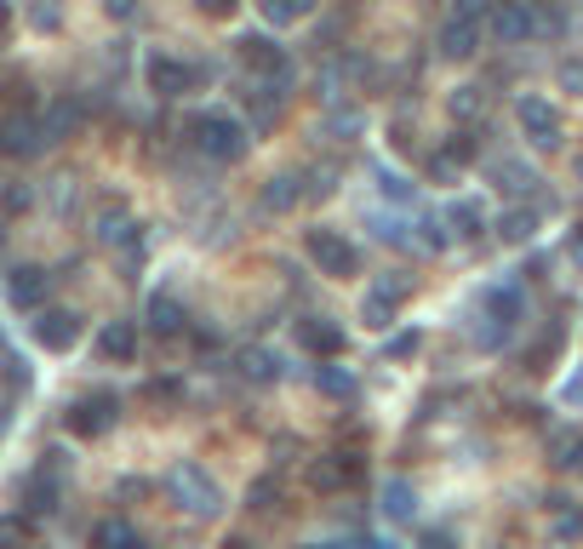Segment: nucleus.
Returning a JSON list of instances; mask_svg holds the SVG:
<instances>
[{
    "mask_svg": "<svg viewBox=\"0 0 583 549\" xmlns=\"http://www.w3.org/2000/svg\"><path fill=\"white\" fill-rule=\"evenodd\" d=\"M35 343L53 349V355L74 349V343H81V315H74V309H40L35 315Z\"/></svg>",
    "mask_w": 583,
    "mask_h": 549,
    "instance_id": "nucleus-10",
    "label": "nucleus"
},
{
    "mask_svg": "<svg viewBox=\"0 0 583 549\" xmlns=\"http://www.w3.org/2000/svg\"><path fill=\"white\" fill-rule=\"evenodd\" d=\"M235 366H241L246 384H275V378H281V355L264 349V343H246L241 355H235Z\"/></svg>",
    "mask_w": 583,
    "mask_h": 549,
    "instance_id": "nucleus-17",
    "label": "nucleus"
},
{
    "mask_svg": "<svg viewBox=\"0 0 583 549\" xmlns=\"http://www.w3.org/2000/svg\"><path fill=\"white\" fill-rule=\"evenodd\" d=\"M303 253L315 258L320 274H333V281H349L354 269H361V253L338 235V230H310V241H303Z\"/></svg>",
    "mask_w": 583,
    "mask_h": 549,
    "instance_id": "nucleus-7",
    "label": "nucleus"
},
{
    "mask_svg": "<svg viewBox=\"0 0 583 549\" xmlns=\"http://www.w3.org/2000/svg\"><path fill=\"white\" fill-rule=\"evenodd\" d=\"M166 487H172L177 504H184L189 515H200V521H212V515L223 510V487H218L200 464H177L172 476H166Z\"/></svg>",
    "mask_w": 583,
    "mask_h": 549,
    "instance_id": "nucleus-2",
    "label": "nucleus"
},
{
    "mask_svg": "<svg viewBox=\"0 0 583 549\" xmlns=\"http://www.w3.org/2000/svg\"><path fill=\"white\" fill-rule=\"evenodd\" d=\"M315 389L326 395V401H354V378L343 366H315Z\"/></svg>",
    "mask_w": 583,
    "mask_h": 549,
    "instance_id": "nucleus-26",
    "label": "nucleus"
},
{
    "mask_svg": "<svg viewBox=\"0 0 583 549\" xmlns=\"http://www.w3.org/2000/svg\"><path fill=\"white\" fill-rule=\"evenodd\" d=\"M189 138H195V149L207 161H241L246 149H252V132H246V120H235V115H223V109H207V115H195L189 120Z\"/></svg>",
    "mask_w": 583,
    "mask_h": 549,
    "instance_id": "nucleus-1",
    "label": "nucleus"
},
{
    "mask_svg": "<svg viewBox=\"0 0 583 549\" xmlns=\"http://www.w3.org/2000/svg\"><path fill=\"white\" fill-rule=\"evenodd\" d=\"M115 418H120V401L109 389H97V395H74L69 401V412H63V423L81 441H97V435H109L115 430Z\"/></svg>",
    "mask_w": 583,
    "mask_h": 549,
    "instance_id": "nucleus-4",
    "label": "nucleus"
},
{
    "mask_svg": "<svg viewBox=\"0 0 583 549\" xmlns=\"http://www.w3.org/2000/svg\"><path fill=\"white\" fill-rule=\"evenodd\" d=\"M418 241L429 246V253H441V246H446V230H441V218H435V212H429V218L418 223Z\"/></svg>",
    "mask_w": 583,
    "mask_h": 549,
    "instance_id": "nucleus-35",
    "label": "nucleus"
},
{
    "mask_svg": "<svg viewBox=\"0 0 583 549\" xmlns=\"http://www.w3.org/2000/svg\"><path fill=\"white\" fill-rule=\"evenodd\" d=\"M492 172H498V184L510 189V195H521V189H532V184H538V178H532V172H526L521 161H498Z\"/></svg>",
    "mask_w": 583,
    "mask_h": 549,
    "instance_id": "nucleus-29",
    "label": "nucleus"
},
{
    "mask_svg": "<svg viewBox=\"0 0 583 549\" xmlns=\"http://www.w3.org/2000/svg\"><path fill=\"white\" fill-rule=\"evenodd\" d=\"M97 355L104 361H132L138 355V320H109V327L97 332Z\"/></svg>",
    "mask_w": 583,
    "mask_h": 549,
    "instance_id": "nucleus-19",
    "label": "nucleus"
},
{
    "mask_svg": "<svg viewBox=\"0 0 583 549\" xmlns=\"http://www.w3.org/2000/svg\"><path fill=\"white\" fill-rule=\"evenodd\" d=\"M303 349H315V355H343V349H349V338H343V327H338V320L315 315V320H303Z\"/></svg>",
    "mask_w": 583,
    "mask_h": 549,
    "instance_id": "nucleus-20",
    "label": "nucleus"
},
{
    "mask_svg": "<svg viewBox=\"0 0 583 549\" xmlns=\"http://www.w3.org/2000/svg\"><path fill=\"white\" fill-rule=\"evenodd\" d=\"M555 74H561V86L572 97H583V58H561V69H555Z\"/></svg>",
    "mask_w": 583,
    "mask_h": 549,
    "instance_id": "nucleus-34",
    "label": "nucleus"
},
{
    "mask_svg": "<svg viewBox=\"0 0 583 549\" xmlns=\"http://www.w3.org/2000/svg\"><path fill=\"white\" fill-rule=\"evenodd\" d=\"M149 401L172 407V401H184V389H177V384H149Z\"/></svg>",
    "mask_w": 583,
    "mask_h": 549,
    "instance_id": "nucleus-37",
    "label": "nucleus"
},
{
    "mask_svg": "<svg viewBox=\"0 0 583 549\" xmlns=\"http://www.w3.org/2000/svg\"><path fill=\"white\" fill-rule=\"evenodd\" d=\"M515 120H521V132L538 143V149H561V115H555L544 97H521V104H515Z\"/></svg>",
    "mask_w": 583,
    "mask_h": 549,
    "instance_id": "nucleus-9",
    "label": "nucleus"
},
{
    "mask_svg": "<svg viewBox=\"0 0 583 549\" xmlns=\"http://www.w3.org/2000/svg\"><path fill=\"white\" fill-rule=\"evenodd\" d=\"M446 223H452L464 241H475L480 230H487V212H480V201H452V207H446Z\"/></svg>",
    "mask_w": 583,
    "mask_h": 549,
    "instance_id": "nucleus-25",
    "label": "nucleus"
},
{
    "mask_svg": "<svg viewBox=\"0 0 583 549\" xmlns=\"http://www.w3.org/2000/svg\"><path fill=\"white\" fill-rule=\"evenodd\" d=\"M435 46H441V58H452V63L475 58V52H480V17H458V12H452V17L441 23Z\"/></svg>",
    "mask_w": 583,
    "mask_h": 549,
    "instance_id": "nucleus-13",
    "label": "nucleus"
},
{
    "mask_svg": "<svg viewBox=\"0 0 583 549\" xmlns=\"http://www.w3.org/2000/svg\"><path fill=\"white\" fill-rule=\"evenodd\" d=\"M30 23H35L40 35L58 30V23H63V7H58V0H35V7H30Z\"/></svg>",
    "mask_w": 583,
    "mask_h": 549,
    "instance_id": "nucleus-32",
    "label": "nucleus"
},
{
    "mask_svg": "<svg viewBox=\"0 0 583 549\" xmlns=\"http://www.w3.org/2000/svg\"><path fill=\"white\" fill-rule=\"evenodd\" d=\"M480 109H487V97H480V86H458V92H452V115H458V120H475Z\"/></svg>",
    "mask_w": 583,
    "mask_h": 549,
    "instance_id": "nucleus-30",
    "label": "nucleus"
},
{
    "mask_svg": "<svg viewBox=\"0 0 583 549\" xmlns=\"http://www.w3.org/2000/svg\"><path fill=\"white\" fill-rule=\"evenodd\" d=\"M40 115L35 109H7L0 115V155H12V161H30L40 155Z\"/></svg>",
    "mask_w": 583,
    "mask_h": 549,
    "instance_id": "nucleus-8",
    "label": "nucleus"
},
{
    "mask_svg": "<svg viewBox=\"0 0 583 549\" xmlns=\"http://www.w3.org/2000/svg\"><path fill=\"white\" fill-rule=\"evenodd\" d=\"M200 81H207V63H184V58H172V52H149V92L189 97Z\"/></svg>",
    "mask_w": 583,
    "mask_h": 549,
    "instance_id": "nucleus-6",
    "label": "nucleus"
},
{
    "mask_svg": "<svg viewBox=\"0 0 583 549\" xmlns=\"http://www.w3.org/2000/svg\"><path fill=\"white\" fill-rule=\"evenodd\" d=\"M567 253H572V264L583 269V223H578V230H572V246H567Z\"/></svg>",
    "mask_w": 583,
    "mask_h": 549,
    "instance_id": "nucleus-40",
    "label": "nucleus"
},
{
    "mask_svg": "<svg viewBox=\"0 0 583 549\" xmlns=\"http://www.w3.org/2000/svg\"><path fill=\"white\" fill-rule=\"evenodd\" d=\"M418 349V332H400V338H389V355H412Z\"/></svg>",
    "mask_w": 583,
    "mask_h": 549,
    "instance_id": "nucleus-39",
    "label": "nucleus"
},
{
    "mask_svg": "<svg viewBox=\"0 0 583 549\" xmlns=\"http://www.w3.org/2000/svg\"><path fill=\"white\" fill-rule=\"evenodd\" d=\"M92 230H97V241H104V246H132L138 241V223H132V212H126L120 201H109L104 212H97Z\"/></svg>",
    "mask_w": 583,
    "mask_h": 549,
    "instance_id": "nucleus-18",
    "label": "nucleus"
},
{
    "mask_svg": "<svg viewBox=\"0 0 583 549\" xmlns=\"http://www.w3.org/2000/svg\"><path fill=\"white\" fill-rule=\"evenodd\" d=\"M303 201V184H298V172H281V178H269L264 184V212H287V207H298Z\"/></svg>",
    "mask_w": 583,
    "mask_h": 549,
    "instance_id": "nucleus-21",
    "label": "nucleus"
},
{
    "mask_svg": "<svg viewBox=\"0 0 583 549\" xmlns=\"http://www.w3.org/2000/svg\"><path fill=\"white\" fill-rule=\"evenodd\" d=\"M423 549H452V538H446V533H429V538H423Z\"/></svg>",
    "mask_w": 583,
    "mask_h": 549,
    "instance_id": "nucleus-41",
    "label": "nucleus"
},
{
    "mask_svg": "<svg viewBox=\"0 0 583 549\" xmlns=\"http://www.w3.org/2000/svg\"><path fill=\"white\" fill-rule=\"evenodd\" d=\"M0 241H7V223H0Z\"/></svg>",
    "mask_w": 583,
    "mask_h": 549,
    "instance_id": "nucleus-46",
    "label": "nucleus"
},
{
    "mask_svg": "<svg viewBox=\"0 0 583 549\" xmlns=\"http://www.w3.org/2000/svg\"><path fill=\"white\" fill-rule=\"evenodd\" d=\"M532 230H538V212H532V207H515V212H503V218H498V235H503V241H515V246L532 241Z\"/></svg>",
    "mask_w": 583,
    "mask_h": 549,
    "instance_id": "nucleus-27",
    "label": "nucleus"
},
{
    "mask_svg": "<svg viewBox=\"0 0 583 549\" xmlns=\"http://www.w3.org/2000/svg\"><path fill=\"white\" fill-rule=\"evenodd\" d=\"M326 132L354 138V132H361V115H354V109H333V115H326Z\"/></svg>",
    "mask_w": 583,
    "mask_h": 549,
    "instance_id": "nucleus-33",
    "label": "nucleus"
},
{
    "mask_svg": "<svg viewBox=\"0 0 583 549\" xmlns=\"http://www.w3.org/2000/svg\"><path fill=\"white\" fill-rule=\"evenodd\" d=\"M400 297H407V281H400V274H377L366 287V327H389Z\"/></svg>",
    "mask_w": 583,
    "mask_h": 549,
    "instance_id": "nucleus-14",
    "label": "nucleus"
},
{
    "mask_svg": "<svg viewBox=\"0 0 583 549\" xmlns=\"http://www.w3.org/2000/svg\"><path fill=\"white\" fill-rule=\"evenodd\" d=\"M92 549H143V538L126 527L120 515H109V521H97V527H92Z\"/></svg>",
    "mask_w": 583,
    "mask_h": 549,
    "instance_id": "nucleus-22",
    "label": "nucleus"
},
{
    "mask_svg": "<svg viewBox=\"0 0 583 549\" xmlns=\"http://www.w3.org/2000/svg\"><path fill=\"white\" fill-rule=\"evenodd\" d=\"M195 7L207 12V17H230V12L241 7V0H195Z\"/></svg>",
    "mask_w": 583,
    "mask_h": 549,
    "instance_id": "nucleus-38",
    "label": "nucleus"
},
{
    "mask_svg": "<svg viewBox=\"0 0 583 549\" xmlns=\"http://www.w3.org/2000/svg\"><path fill=\"white\" fill-rule=\"evenodd\" d=\"M354 481H361V458H354V453H326V458L310 464V487L315 492H343Z\"/></svg>",
    "mask_w": 583,
    "mask_h": 549,
    "instance_id": "nucleus-12",
    "label": "nucleus"
},
{
    "mask_svg": "<svg viewBox=\"0 0 583 549\" xmlns=\"http://www.w3.org/2000/svg\"><path fill=\"white\" fill-rule=\"evenodd\" d=\"M361 549H395V544H384V538H366Z\"/></svg>",
    "mask_w": 583,
    "mask_h": 549,
    "instance_id": "nucleus-45",
    "label": "nucleus"
},
{
    "mask_svg": "<svg viewBox=\"0 0 583 549\" xmlns=\"http://www.w3.org/2000/svg\"><path fill=\"white\" fill-rule=\"evenodd\" d=\"M315 12V0H264V17L269 23H298V17H310Z\"/></svg>",
    "mask_w": 583,
    "mask_h": 549,
    "instance_id": "nucleus-28",
    "label": "nucleus"
},
{
    "mask_svg": "<svg viewBox=\"0 0 583 549\" xmlns=\"http://www.w3.org/2000/svg\"><path fill=\"white\" fill-rule=\"evenodd\" d=\"M23 544H30V521L7 515V521H0V549H23Z\"/></svg>",
    "mask_w": 583,
    "mask_h": 549,
    "instance_id": "nucleus-31",
    "label": "nucleus"
},
{
    "mask_svg": "<svg viewBox=\"0 0 583 549\" xmlns=\"http://www.w3.org/2000/svg\"><path fill=\"white\" fill-rule=\"evenodd\" d=\"M81 97H53L46 104V115H40V143H63V138H74V127H81Z\"/></svg>",
    "mask_w": 583,
    "mask_h": 549,
    "instance_id": "nucleus-16",
    "label": "nucleus"
},
{
    "mask_svg": "<svg viewBox=\"0 0 583 549\" xmlns=\"http://www.w3.org/2000/svg\"><path fill=\"white\" fill-rule=\"evenodd\" d=\"M567 469H583V435H578V446H572V458H567Z\"/></svg>",
    "mask_w": 583,
    "mask_h": 549,
    "instance_id": "nucleus-44",
    "label": "nucleus"
},
{
    "mask_svg": "<svg viewBox=\"0 0 583 549\" xmlns=\"http://www.w3.org/2000/svg\"><path fill=\"white\" fill-rule=\"evenodd\" d=\"M235 52H241L246 69H258L269 86H281V92L292 86V58H287V46H275L269 35H241V40H235Z\"/></svg>",
    "mask_w": 583,
    "mask_h": 549,
    "instance_id": "nucleus-5",
    "label": "nucleus"
},
{
    "mask_svg": "<svg viewBox=\"0 0 583 549\" xmlns=\"http://www.w3.org/2000/svg\"><path fill=\"white\" fill-rule=\"evenodd\" d=\"M7 30H12V7L0 0V40H7Z\"/></svg>",
    "mask_w": 583,
    "mask_h": 549,
    "instance_id": "nucleus-42",
    "label": "nucleus"
},
{
    "mask_svg": "<svg viewBox=\"0 0 583 549\" xmlns=\"http://www.w3.org/2000/svg\"><path fill=\"white\" fill-rule=\"evenodd\" d=\"M109 12L115 17H132V0H109Z\"/></svg>",
    "mask_w": 583,
    "mask_h": 549,
    "instance_id": "nucleus-43",
    "label": "nucleus"
},
{
    "mask_svg": "<svg viewBox=\"0 0 583 549\" xmlns=\"http://www.w3.org/2000/svg\"><path fill=\"white\" fill-rule=\"evenodd\" d=\"M149 327H155L161 338H172L177 327H184V309H177L172 292H155V297H149Z\"/></svg>",
    "mask_w": 583,
    "mask_h": 549,
    "instance_id": "nucleus-23",
    "label": "nucleus"
},
{
    "mask_svg": "<svg viewBox=\"0 0 583 549\" xmlns=\"http://www.w3.org/2000/svg\"><path fill=\"white\" fill-rule=\"evenodd\" d=\"M384 515H389V521H412V515H418V492L400 481V476L384 481Z\"/></svg>",
    "mask_w": 583,
    "mask_h": 549,
    "instance_id": "nucleus-24",
    "label": "nucleus"
},
{
    "mask_svg": "<svg viewBox=\"0 0 583 549\" xmlns=\"http://www.w3.org/2000/svg\"><path fill=\"white\" fill-rule=\"evenodd\" d=\"M492 35L503 46H521V40L538 35V12H532L526 0H498V7H492Z\"/></svg>",
    "mask_w": 583,
    "mask_h": 549,
    "instance_id": "nucleus-11",
    "label": "nucleus"
},
{
    "mask_svg": "<svg viewBox=\"0 0 583 549\" xmlns=\"http://www.w3.org/2000/svg\"><path fill=\"white\" fill-rule=\"evenodd\" d=\"M480 309H487V332H480V343H487V349H498L503 338H510V327L521 320L526 297H521V287H515V281H498V287H487V292H480Z\"/></svg>",
    "mask_w": 583,
    "mask_h": 549,
    "instance_id": "nucleus-3",
    "label": "nucleus"
},
{
    "mask_svg": "<svg viewBox=\"0 0 583 549\" xmlns=\"http://www.w3.org/2000/svg\"><path fill=\"white\" fill-rule=\"evenodd\" d=\"M46 292H53V274L35 269V264H18V269L7 274V297H12L18 309H40Z\"/></svg>",
    "mask_w": 583,
    "mask_h": 549,
    "instance_id": "nucleus-15",
    "label": "nucleus"
},
{
    "mask_svg": "<svg viewBox=\"0 0 583 549\" xmlns=\"http://www.w3.org/2000/svg\"><path fill=\"white\" fill-rule=\"evenodd\" d=\"M452 7H458V17H487L498 0H452Z\"/></svg>",
    "mask_w": 583,
    "mask_h": 549,
    "instance_id": "nucleus-36",
    "label": "nucleus"
}]
</instances>
